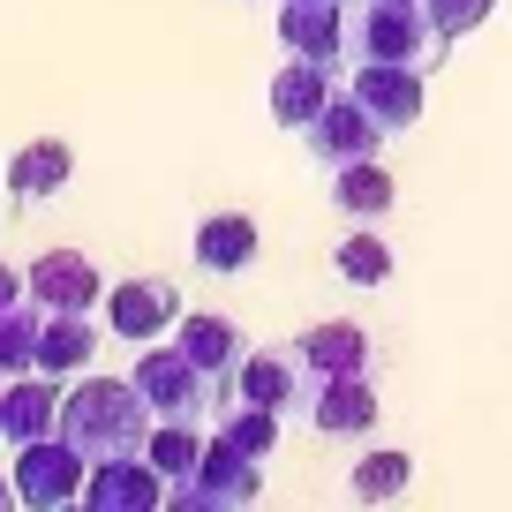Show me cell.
<instances>
[{"instance_id":"obj_1","label":"cell","mask_w":512,"mask_h":512,"mask_svg":"<svg viewBox=\"0 0 512 512\" xmlns=\"http://www.w3.org/2000/svg\"><path fill=\"white\" fill-rule=\"evenodd\" d=\"M151 400L136 392V377H83L76 392H61V437L83 460H121V452H144L151 437Z\"/></svg>"},{"instance_id":"obj_2","label":"cell","mask_w":512,"mask_h":512,"mask_svg":"<svg viewBox=\"0 0 512 512\" xmlns=\"http://www.w3.org/2000/svg\"><path fill=\"white\" fill-rule=\"evenodd\" d=\"M452 38L430 23L422 0H347V61H407L430 76Z\"/></svg>"},{"instance_id":"obj_3","label":"cell","mask_w":512,"mask_h":512,"mask_svg":"<svg viewBox=\"0 0 512 512\" xmlns=\"http://www.w3.org/2000/svg\"><path fill=\"white\" fill-rule=\"evenodd\" d=\"M128 377H136V392L151 400V415H159V422H196V430H204L211 407H226V384L204 377L174 339H166V347H144Z\"/></svg>"},{"instance_id":"obj_4","label":"cell","mask_w":512,"mask_h":512,"mask_svg":"<svg viewBox=\"0 0 512 512\" xmlns=\"http://www.w3.org/2000/svg\"><path fill=\"white\" fill-rule=\"evenodd\" d=\"M256 497H264V460H249V452H234L226 437H211L196 475L174 482L166 505L174 512H241V505H256Z\"/></svg>"},{"instance_id":"obj_5","label":"cell","mask_w":512,"mask_h":512,"mask_svg":"<svg viewBox=\"0 0 512 512\" xmlns=\"http://www.w3.org/2000/svg\"><path fill=\"white\" fill-rule=\"evenodd\" d=\"M83 475H91V460L61 430L38 437V445H16V505H31V512L83 505Z\"/></svg>"},{"instance_id":"obj_6","label":"cell","mask_w":512,"mask_h":512,"mask_svg":"<svg viewBox=\"0 0 512 512\" xmlns=\"http://www.w3.org/2000/svg\"><path fill=\"white\" fill-rule=\"evenodd\" d=\"M181 324V287L174 279H151V272H128L106 287V332L128 339V347H151L159 332Z\"/></svg>"},{"instance_id":"obj_7","label":"cell","mask_w":512,"mask_h":512,"mask_svg":"<svg viewBox=\"0 0 512 512\" xmlns=\"http://www.w3.org/2000/svg\"><path fill=\"white\" fill-rule=\"evenodd\" d=\"M234 400L279 407V415H309L317 377L302 369V354H294V347H249V354H241V369H234Z\"/></svg>"},{"instance_id":"obj_8","label":"cell","mask_w":512,"mask_h":512,"mask_svg":"<svg viewBox=\"0 0 512 512\" xmlns=\"http://www.w3.org/2000/svg\"><path fill=\"white\" fill-rule=\"evenodd\" d=\"M347 98L384 128V136H400V128L422 121V68H407V61H354Z\"/></svg>"},{"instance_id":"obj_9","label":"cell","mask_w":512,"mask_h":512,"mask_svg":"<svg viewBox=\"0 0 512 512\" xmlns=\"http://www.w3.org/2000/svg\"><path fill=\"white\" fill-rule=\"evenodd\" d=\"M302 151H309L317 166H354V159H377V151H384V128L369 121V113L354 106L347 91H339L332 106H324L317 121L302 128Z\"/></svg>"},{"instance_id":"obj_10","label":"cell","mask_w":512,"mask_h":512,"mask_svg":"<svg viewBox=\"0 0 512 512\" xmlns=\"http://www.w3.org/2000/svg\"><path fill=\"white\" fill-rule=\"evenodd\" d=\"M23 287L38 309H98L106 302V272L83 249H46L38 264H23Z\"/></svg>"},{"instance_id":"obj_11","label":"cell","mask_w":512,"mask_h":512,"mask_svg":"<svg viewBox=\"0 0 512 512\" xmlns=\"http://www.w3.org/2000/svg\"><path fill=\"white\" fill-rule=\"evenodd\" d=\"M83 505L91 512H159L166 505V475L144 452H121V460H98L83 475Z\"/></svg>"},{"instance_id":"obj_12","label":"cell","mask_w":512,"mask_h":512,"mask_svg":"<svg viewBox=\"0 0 512 512\" xmlns=\"http://www.w3.org/2000/svg\"><path fill=\"white\" fill-rule=\"evenodd\" d=\"M339 91H347V83H339L332 61H302V53H287V68L272 76V121L287 128V136H302Z\"/></svg>"},{"instance_id":"obj_13","label":"cell","mask_w":512,"mask_h":512,"mask_svg":"<svg viewBox=\"0 0 512 512\" xmlns=\"http://www.w3.org/2000/svg\"><path fill=\"white\" fill-rule=\"evenodd\" d=\"M279 46L302 61H347V0H279Z\"/></svg>"},{"instance_id":"obj_14","label":"cell","mask_w":512,"mask_h":512,"mask_svg":"<svg viewBox=\"0 0 512 512\" xmlns=\"http://www.w3.org/2000/svg\"><path fill=\"white\" fill-rule=\"evenodd\" d=\"M174 347L189 354L204 377H219L226 392H234V369H241V354H249V339H241V324H234V317H211V309H181Z\"/></svg>"},{"instance_id":"obj_15","label":"cell","mask_w":512,"mask_h":512,"mask_svg":"<svg viewBox=\"0 0 512 512\" xmlns=\"http://www.w3.org/2000/svg\"><path fill=\"white\" fill-rule=\"evenodd\" d=\"M91 362H98L91 309H46V317H38V369L61 384V377H83Z\"/></svg>"},{"instance_id":"obj_16","label":"cell","mask_w":512,"mask_h":512,"mask_svg":"<svg viewBox=\"0 0 512 512\" xmlns=\"http://www.w3.org/2000/svg\"><path fill=\"white\" fill-rule=\"evenodd\" d=\"M302 422L317 437H369L377 430V392H369V377H324Z\"/></svg>"},{"instance_id":"obj_17","label":"cell","mask_w":512,"mask_h":512,"mask_svg":"<svg viewBox=\"0 0 512 512\" xmlns=\"http://www.w3.org/2000/svg\"><path fill=\"white\" fill-rule=\"evenodd\" d=\"M294 354H302V369L309 377H369V332L362 324H347V317H332V324H309L302 339H294Z\"/></svg>"},{"instance_id":"obj_18","label":"cell","mask_w":512,"mask_h":512,"mask_svg":"<svg viewBox=\"0 0 512 512\" xmlns=\"http://www.w3.org/2000/svg\"><path fill=\"white\" fill-rule=\"evenodd\" d=\"M196 272H211V279H234V272H249L256 264V219L249 211H211L204 226H196Z\"/></svg>"},{"instance_id":"obj_19","label":"cell","mask_w":512,"mask_h":512,"mask_svg":"<svg viewBox=\"0 0 512 512\" xmlns=\"http://www.w3.org/2000/svg\"><path fill=\"white\" fill-rule=\"evenodd\" d=\"M0 415H8V445H38V437H53V430H61V392H53V377H46V369L8 377Z\"/></svg>"},{"instance_id":"obj_20","label":"cell","mask_w":512,"mask_h":512,"mask_svg":"<svg viewBox=\"0 0 512 512\" xmlns=\"http://www.w3.org/2000/svg\"><path fill=\"white\" fill-rule=\"evenodd\" d=\"M68 174H76V151H68L61 136H38V144H23L16 159H8V196H16V204H46V196L68 189Z\"/></svg>"},{"instance_id":"obj_21","label":"cell","mask_w":512,"mask_h":512,"mask_svg":"<svg viewBox=\"0 0 512 512\" xmlns=\"http://www.w3.org/2000/svg\"><path fill=\"white\" fill-rule=\"evenodd\" d=\"M332 204L347 211L354 226H377L384 211L400 204V181L384 174L377 159H354V166H332Z\"/></svg>"},{"instance_id":"obj_22","label":"cell","mask_w":512,"mask_h":512,"mask_svg":"<svg viewBox=\"0 0 512 512\" xmlns=\"http://www.w3.org/2000/svg\"><path fill=\"white\" fill-rule=\"evenodd\" d=\"M407 482H415V452H400V445H377V452H362V460H354L347 490L362 497V505H384V497H400Z\"/></svg>"},{"instance_id":"obj_23","label":"cell","mask_w":512,"mask_h":512,"mask_svg":"<svg viewBox=\"0 0 512 512\" xmlns=\"http://www.w3.org/2000/svg\"><path fill=\"white\" fill-rule=\"evenodd\" d=\"M332 272L347 279V287H384V279H392V241H384L377 226H354L332 249Z\"/></svg>"},{"instance_id":"obj_24","label":"cell","mask_w":512,"mask_h":512,"mask_svg":"<svg viewBox=\"0 0 512 512\" xmlns=\"http://www.w3.org/2000/svg\"><path fill=\"white\" fill-rule=\"evenodd\" d=\"M144 460L166 475V490H174V482H189V475H196V460H204V437H196V422H151Z\"/></svg>"},{"instance_id":"obj_25","label":"cell","mask_w":512,"mask_h":512,"mask_svg":"<svg viewBox=\"0 0 512 512\" xmlns=\"http://www.w3.org/2000/svg\"><path fill=\"white\" fill-rule=\"evenodd\" d=\"M279 407H249V400H234V407H219V437L234 452H249V460H264V452H279Z\"/></svg>"},{"instance_id":"obj_26","label":"cell","mask_w":512,"mask_h":512,"mask_svg":"<svg viewBox=\"0 0 512 512\" xmlns=\"http://www.w3.org/2000/svg\"><path fill=\"white\" fill-rule=\"evenodd\" d=\"M38 317H46L38 302L0 309V377H23V369H38Z\"/></svg>"},{"instance_id":"obj_27","label":"cell","mask_w":512,"mask_h":512,"mask_svg":"<svg viewBox=\"0 0 512 512\" xmlns=\"http://www.w3.org/2000/svg\"><path fill=\"white\" fill-rule=\"evenodd\" d=\"M422 8H430V23H437L445 38H467V31H482V23H490L497 0H422Z\"/></svg>"},{"instance_id":"obj_28","label":"cell","mask_w":512,"mask_h":512,"mask_svg":"<svg viewBox=\"0 0 512 512\" xmlns=\"http://www.w3.org/2000/svg\"><path fill=\"white\" fill-rule=\"evenodd\" d=\"M16 302H31V287H23L16 264H0V309H16Z\"/></svg>"},{"instance_id":"obj_29","label":"cell","mask_w":512,"mask_h":512,"mask_svg":"<svg viewBox=\"0 0 512 512\" xmlns=\"http://www.w3.org/2000/svg\"><path fill=\"white\" fill-rule=\"evenodd\" d=\"M8 505H16V475H0V512H8Z\"/></svg>"},{"instance_id":"obj_30","label":"cell","mask_w":512,"mask_h":512,"mask_svg":"<svg viewBox=\"0 0 512 512\" xmlns=\"http://www.w3.org/2000/svg\"><path fill=\"white\" fill-rule=\"evenodd\" d=\"M0 445H8V415H0Z\"/></svg>"},{"instance_id":"obj_31","label":"cell","mask_w":512,"mask_h":512,"mask_svg":"<svg viewBox=\"0 0 512 512\" xmlns=\"http://www.w3.org/2000/svg\"><path fill=\"white\" fill-rule=\"evenodd\" d=\"M0 400H8V377H0Z\"/></svg>"}]
</instances>
